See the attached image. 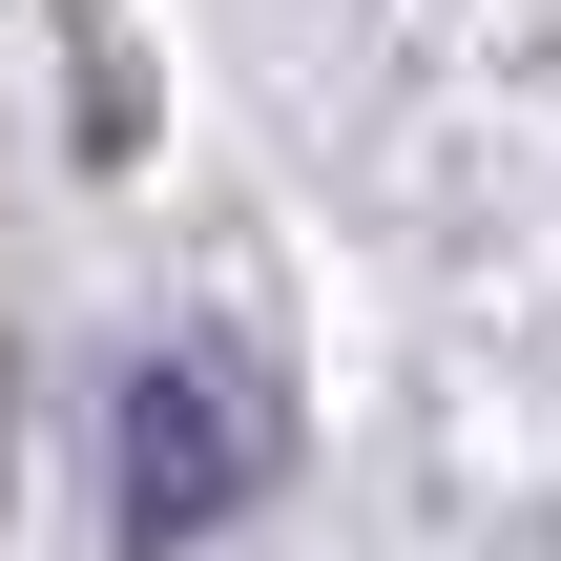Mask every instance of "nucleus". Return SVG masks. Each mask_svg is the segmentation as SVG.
<instances>
[{
  "mask_svg": "<svg viewBox=\"0 0 561 561\" xmlns=\"http://www.w3.org/2000/svg\"><path fill=\"white\" fill-rule=\"evenodd\" d=\"M250 479H271V396H250V354H146L125 375V416H104V500H125V561H187L208 520H250Z\"/></svg>",
  "mask_w": 561,
  "mask_h": 561,
  "instance_id": "1",
  "label": "nucleus"
},
{
  "mask_svg": "<svg viewBox=\"0 0 561 561\" xmlns=\"http://www.w3.org/2000/svg\"><path fill=\"white\" fill-rule=\"evenodd\" d=\"M0 500H21V354H0Z\"/></svg>",
  "mask_w": 561,
  "mask_h": 561,
  "instance_id": "2",
  "label": "nucleus"
}]
</instances>
